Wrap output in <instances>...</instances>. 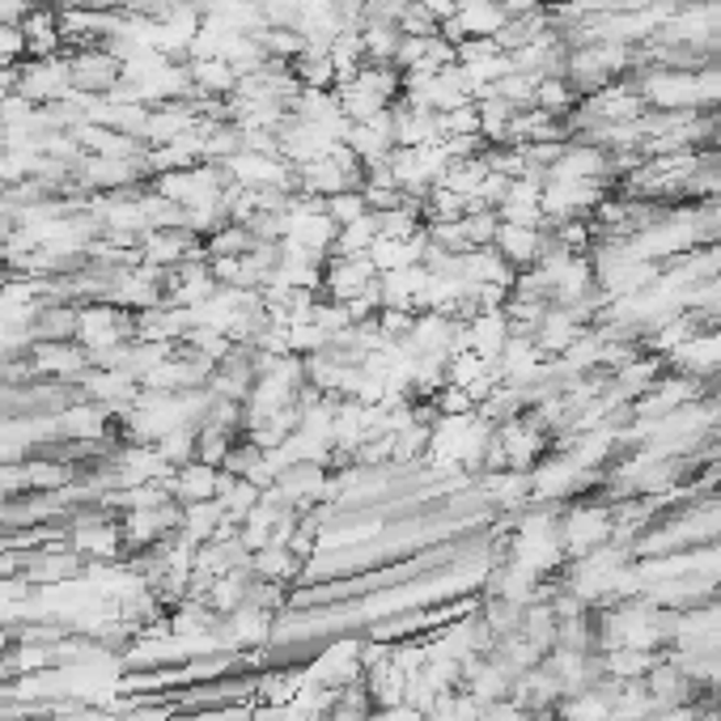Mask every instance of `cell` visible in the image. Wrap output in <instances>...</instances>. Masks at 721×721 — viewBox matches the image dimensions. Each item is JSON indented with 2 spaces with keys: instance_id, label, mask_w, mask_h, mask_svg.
Wrapping results in <instances>:
<instances>
[{
  "instance_id": "6da1fadb",
  "label": "cell",
  "mask_w": 721,
  "mask_h": 721,
  "mask_svg": "<svg viewBox=\"0 0 721 721\" xmlns=\"http://www.w3.org/2000/svg\"><path fill=\"white\" fill-rule=\"evenodd\" d=\"M26 357L34 365V378H47V383H73L77 387L89 369V353L77 340H30Z\"/></svg>"
},
{
  "instance_id": "7a4b0ae2",
  "label": "cell",
  "mask_w": 721,
  "mask_h": 721,
  "mask_svg": "<svg viewBox=\"0 0 721 721\" xmlns=\"http://www.w3.org/2000/svg\"><path fill=\"white\" fill-rule=\"evenodd\" d=\"M68 56V82L77 94L89 98H107L115 85L123 82V60L111 56L107 47H77V52H64Z\"/></svg>"
},
{
  "instance_id": "3957f363",
  "label": "cell",
  "mask_w": 721,
  "mask_h": 721,
  "mask_svg": "<svg viewBox=\"0 0 721 721\" xmlns=\"http://www.w3.org/2000/svg\"><path fill=\"white\" fill-rule=\"evenodd\" d=\"M162 484H166V493L179 505H192V501H217V484H222V467H213V463H183V467H174L170 475H162Z\"/></svg>"
},
{
  "instance_id": "277c9868",
  "label": "cell",
  "mask_w": 721,
  "mask_h": 721,
  "mask_svg": "<svg viewBox=\"0 0 721 721\" xmlns=\"http://www.w3.org/2000/svg\"><path fill=\"white\" fill-rule=\"evenodd\" d=\"M52 663V649L47 645H34V641H26V645H18V649H9V670H18V675H30V670H43V666Z\"/></svg>"
}]
</instances>
